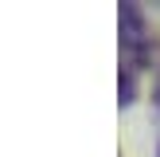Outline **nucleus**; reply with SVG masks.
I'll return each mask as SVG.
<instances>
[{"label":"nucleus","instance_id":"f257e3e1","mask_svg":"<svg viewBox=\"0 0 160 157\" xmlns=\"http://www.w3.org/2000/svg\"><path fill=\"white\" fill-rule=\"evenodd\" d=\"M121 59L133 71L152 63V24L137 4H121Z\"/></svg>","mask_w":160,"mask_h":157},{"label":"nucleus","instance_id":"f03ea898","mask_svg":"<svg viewBox=\"0 0 160 157\" xmlns=\"http://www.w3.org/2000/svg\"><path fill=\"white\" fill-rule=\"evenodd\" d=\"M117 90H121V106H129L137 98V71L133 67H121V78H117Z\"/></svg>","mask_w":160,"mask_h":157},{"label":"nucleus","instance_id":"7ed1b4c3","mask_svg":"<svg viewBox=\"0 0 160 157\" xmlns=\"http://www.w3.org/2000/svg\"><path fill=\"white\" fill-rule=\"evenodd\" d=\"M156 106H160V78H156Z\"/></svg>","mask_w":160,"mask_h":157}]
</instances>
